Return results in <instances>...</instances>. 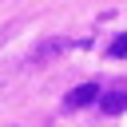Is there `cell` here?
Here are the masks:
<instances>
[{
	"instance_id": "obj_1",
	"label": "cell",
	"mask_w": 127,
	"mask_h": 127,
	"mask_svg": "<svg viewBox=\"0 0 127 127\" xmlns=\"http://www.w3.org/2000/svg\"><path fill=\"white\" fill-rule=\"evenodd\" d=\"M99 111H103V115H123V111H127V79H115L111 87H103Z\"/></svg>"
},
{
	"instance_id": "obj_2",
	"label": "cell",
	"mask_w": 127,
	"mask_h": 127,
	"mask_svg": "<svg viewBox=\"0 0 127 127\" xmlns=\"http://www.w3.org/2000/svg\"><path fill=\"white\" fill-rule=\"evenodd\" d=\"M99 95H103V87L99 83H79L67 99H64V111H79V107H91V103H99Z\"/></svg>"
},
{
	"instance_id": "obj_3",
	"label": "cell",
	"mask_w": 127,
	"mask_h": 127,
	"mask_svg": "<svg viewBox=\"0 0 127 127\" xmlns=\"http://www.w3.org/2000/svg\"><path fill=\"white\" fill-rule=\"evenodd\" d=\"M64 52H67V40H44L40 48H32L28 64H32V67H40V64H48L52 56H64Z\"/></svg>"
},
{
	"instance_id": "obj_4",
	"label": "cell",
	"mask_w": 127,
	"mask_h": 127,
	"mask_svg": "<svg viewBox=\"0 0 127 127\" xmlns=\"http://www.w3.org/2000/svg\"><path fill=\"white\" fill-rule=\"evenodd\" d=\"M107 56H111V60H123V56H127V36H115V40L107 44Z\"/></svg>"
}]
</instances>
